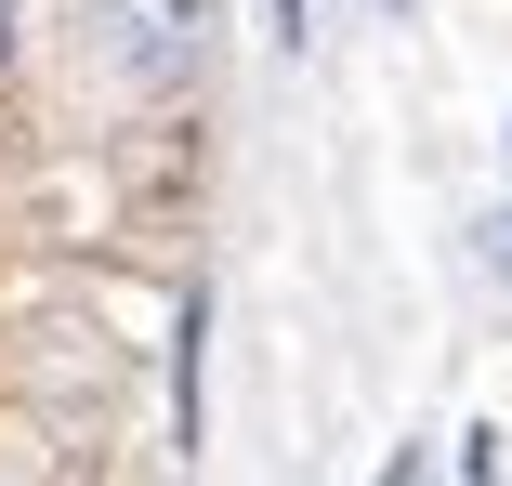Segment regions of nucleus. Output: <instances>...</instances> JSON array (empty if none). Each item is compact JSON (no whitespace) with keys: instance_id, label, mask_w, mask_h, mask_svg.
<instances>
[{"instance_id":"nucleus-1","label":"nucleus","mask_w":512,"mask_h":486,"mask_svg":"<svg viewBox=\"0 0 512 486\" xmlns=\"http://www.w3.org/2000/svg\"><path fill=\"white\" fill-rule=\"evenodd\" d=\"M92 53H106L132 92H171V79H197V53H211V0H92Z\"/></svg>"},{"instance_id":"nucleus-2","label":"nucleus","mask_w":512,"mask_h":486,"mask_svg":"<svg viewBox=\"0 0 512 486\" xmlns=\"http://www.w3.org/2000/svg\"><path fill=\"white\" fill-rule=\"evenodd\" d=\"M197 368H211V289L171 303V447H197Z\"/></svg>"},{"instance_id":"nucleus-3","label":"nucleus","mask_w":512,"mask_h":486,"mask_svg":"<svg viewBox=\"0 0 512 486\" xmlns=\"http://www.w3.org/2000/svg\"><path fill=\"white\" fill-rule=\"evenodd\" d=\"M473 250H486V276H512V198H499V211L473 224Z\"/></svg>"},{"instance_id":"nucleus-4","label":"nucleus","mask_w":512,"mask_h":486,"mask_svg":"<svg viewBox=\"0 0 512 486\" xmlns=\"http://www.w3.org/2000/svg\"><path fill=\"white\" fill-rule=\"evenodd\" d=\"M276 40H302V0H276Z\"/></svg>"},{"instance_id":"nucleus-5","label":"nucleus","mask_w":512,"mask_h":486,"mask_svg":"<svg viewBox=\"0 0 512 486\" xmlns=\"http://www.w3.org/2000/svg\"><path fill=\"white\" fill-rule=\"evenodd\" d=\"M0 66H14V0H0Z\"/></svg>"},{"instance_id":"nucleus-6","label":"nucleus","mask_w":512,"mask_h":486,"mask_svg":"<svg viewBox=\"0 0 512 486\" xmlns=\"http://www.w3.org/2000/svg\"><path fill=\"white\" fill-rule=\"evenodd\" d=\"M381 14H407V0H381Z\"/></svg>"}]
</instances>
